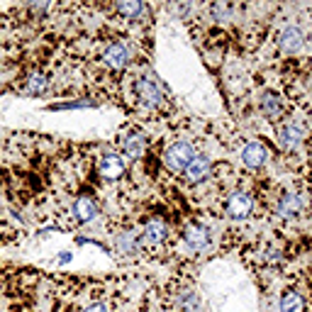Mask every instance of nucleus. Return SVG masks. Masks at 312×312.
<instances>
[{"mask_svg": "<svg viewBox=\"0 0 312 312\" xmlns=\"http://www.w3.org/2000/svg\"><path fill=\"white\" fill-rule=\"evenodd\" d=\"M193 156H195V149H193L188 142H176V144H171V146L166 149L164 164H166V169H169L171 173H183L186 166L193 161Z\"/></svg>", "mask_w": 312, "mask_h": 312, "instance_id": "nucleus-1", "label": "nucleus"}, {"mask_svg": "<svg viewBox=\"0 0 312 312\" xmlns=\"http://www.w3.org/2000/svg\"><path fill=\"white\" fill-rule=\"evenodd\" d=\"M134 95H137V100L142 103V105H146V108H161L164 105V90L151 81V78H137V83H134Z\"/></svg>", "mask_w": 312, "mask_h": 312, "instance_id": "nucleus-2", "label": "nucleus"}, {"mask_svg": "<svg viewBox=\"0 0 312 312\" xmlns=\"http://www.w3.org/2000/svg\"><path fill=\"white\" fill-rule=\"evenodd\" d=\"M251 212H254V198L249 193L237 190V193L229 195V200H227V215L232 220H247Z\"/></svg>", "mask_w": 312, "mask_h": 312, "instance_id": "nucleus-3", "label": "nucleus"}, {"mask_svg": "<svg viewBox=\"0 0 312 312\" xmlns=\"http://www.w3.org/2000/svg\"><path fill=\"white\" fill-rule=\"evenodd\" d=\"M98 171H100L103 178L117 181V178H122V173H125V159H122L120 154H115V151H108V154L100 156Z\"/></svg>", "mask_w": 312, "mask_h": 312, "instance_id": "nucleus-4", "label": "nucleus"}, {"mask_svg": "<svg viewBox=\"0 0 312 312\" xmlns=\"http://www.w3.org/2000/svg\"><path fill=\"white\" fill-rule=\"evenodd\" d=\"M71 215H73V222H76V225H88V222H93V220L98 217V202H95L93 198L83 195V198H78V200L73 202Z\"/></svg>", "mask_w": 312, "mask_h": 312, "instance_id": "nucleus-5", "label": "nucleus"}, {"mask_svg": "<svg viewBox=\"0 0 312 312\" xmlns=\"http://www.w3.org/2000/svg\"><path fill=\"white\" fill-rule=\"evenodd\" d=\"M305 139V127L300 122H285L278 129V144L283 149H298Z\"/></svg>", "mask_w": 312, "mask_h": 312, "instance_id": "nucleus-6", "label": "nucleus"}, {"mask_svg": "<svg viewBox=\"0 0 312 312\" xmlns=\"http://www.w3.org/2000/svg\"><path fill=\"white\" fill-rule=\"evenodd\" d=\"M210 229L202 227V225H188L183 229V242L188 244V249L193 251H202L210 247Z\"/></svg>", "mask_w": 312, "mask_h": 312, "instance_id": "nucleus-7", "label": "nucleus"}, {"mask_svg": "<svg viewBox=\"0 0 312 312\" xmlns=\"http://www.w3.org/2000/svg\"><path fill=\"white\" fill-rule=\"evenodd\" d=\"M100 59L105 66H110V68H125L127 61H129V52H127V47L122 42H110L105 49H103V54H100Z\"/></svg>", "mask_w": 312, "mask_h": 312, "instance_id": "nucleus-8", "label": "nucleus"}, {"mask_svg": "<svg viewBox=\"0 0 312 312\" xmlns=\"http://www.w3.org/2000/svg\"><path fill=\"white\" fill-rule=\"evenodd\" d=\"M210 171H212L210 159H207V156H202V154H195V156H193V161L186 166L183 176H186L190 183H202V181L210 176Z\"/></svg>", "mask_w": 312, "mask_h": 312, "instance_id": "nucleus-9", "label": "nucleus"}, {"mask_svg": "<svg viewBox=\"0 0 312 312\" xmlns=\"http://www.w3.org/2000/svg\"><path fill=\"white\" fill-rule=\"evenodd\" d=\"M278 44H281V49H283L285 54H295V52L303 49V44H305V34H303L300 27L290 25V27H285V29L281 32Z\"/></svg>", "mask_w": 312, "mask_h": 312, "instance_id": "nucleus-10", "label": "nucleus"}, {"mask_svg": "<svg viewBox=\"0 0 312 312\" xmlns=\"http://www.w3.org/2000/svg\"><path fill=\"white\" fill-rule=\"evenodd\" d=\"M242 161L249 166V169H261V166H266V161H268V151H266V146L261 144V142H249L244 149H242Z\"/></svg>", "mask_w": 312, "mask_h": 312, "instance_id": "nucleus-11", "label": "nucleus"}, {"mask_svg": "<svg viewBox=\"0 0 312 312\" xmlns=\"http://www.w3.org/2000/svg\"><path fill=\"white\" fill-rule=\"evenodd\" d=\"M166 237H169V227H166V222H164V220H149V222L144 225L142 239H144L146 244L159 247V244H164V242H166Z\"/></svg>", "mask_w": 312, "mask_h": 312, "instance_id": "nucleus-12", "label": "nucleus"}, {"mask_svg": "<svg viewBox=\"0 0 312 312\" xmlns=\"http://www.w3.org/2000/svg\"><path fill=\"white\" fill-rule=\"evenodd\" d=\"M300 210H303V200H300L298 195H293V193L281 195V198H278V202H276V215H281V217H285V220L298 217V215H300Z\"/></svg>", "mask_w": 312, "mask_h": 312, "instance_id": "nucleus-13", "label": "nucleus"}, {"mask_svg": "<svg viewBox=\"0 0 312 312\" xmlns=\"http://www.w3.org/2000/svg\"><path fill=\"white\" fill-rule=\"evenodd\" d=\"M146 149V142L139 132H129L125 139H122V154L129 156V159H139Z\"/></svg>", "mask_w": 312, "mask_h": 312, "instance_id": "nucleus-14", "label": "nucleus"}, {"mask_svg": "<svg viewBox=\"0 0 312 312\" xmlns=\"http://www.w3.org/2000/svg\"><path fill=\"white\" fill-rule=\"evenodd\" d=\"M261 113H263L268 120H281V115H283V103H281V98L273 95V93H263V95H261Z\"/></svg>", "mask_w": 312, "mask_h": 312, "instance_id": "nucleus-15", "label": "nucleus"}, {"mask_svg": "<svg viewBox=\"0 0 312 312\" xmlns=\"http://www.w3.org/2000/svg\"><path fill=\"white\" fill-rule=\"evenodd\" d=\"M303 310H305V303H303L300 293L285 290L281 295V312H303Z\"/></svg>", "mask_w": 312, "mask_h": 312, "instance_id": "nucleus-16", "label": "nucleus"}, {"mask_svg": "<svg viewBox=\"0 0 312 312\" xmlns=\"http://www.w3.org/2000/svg\"><path fill=\"white\" fill-rule=\"evenodd\" d=\"M47 85H49V81H47L42 73H32V76L27 78V83H25V93H27V95H42V93L47 90Z\"/></svg>", "mask_w": 312, "mask_h": 312, "instance_id": "nucleus-17", "label": "nucleus"}, {"mask_svg": "<svg viewBox=\"0 0 312 312\" xmlns=\"http://www.w3.org/2000/svg\"><path fill=\"white\" fill-rule=\"evenodd\" d=\"M144 10H146L144 2H120V5H117V12H120L122 17H127V20H137Z\"/></svg>", "mask_w": 312, "mask_h": 312, "instance_id": "nucleus-18", "label": "nucleus"}, {"mask_svg": "<svg viewBox=\"0 0 312 312\" xmlns=\"http://www.w3.org/2000/svg\"><path fill=\"white\" fill-rule=\"evenodd\" d=\"M117 247H120V251H125V254H134V251H137V247H139V237H137L134 232L120 234V239H117Z\"/></svg>", "mask_w": 312, "mask_h": 312, "instance_id": "nucleus-19", "label": "nucleus"}, {"mask_svg": "<svg viewBox=\"0 0 312 312\" xmlns=\"http://www.w3.org/2000/svg\"><path fill=\"white\" fill-rule=\"evenodd\" d=\"M178 305L188 312L198 310V293L195 290H181L178 293Z\"/></svg>", "mask_w": 312, "mask_h": 312, "instance_id": "nucleus-20", "label": "nucleus"}, {"mask_svg": "<svg viewBox=\"0 0 312 312\" xmlns=\"http://www.w3.org/2000/svg\"><path fill=\"white\" fill-rule=\"evenodd\" d=\"M95 103L93 100H71V103H59V105H52L49 110H76V108H93Z\"/></svg>", "mask_w": 312, "mask_h": 312, "instance_id": "nucleus-21", "label": "nucleus"}, {"mask_svg": "<svg viewBox=\"0 0 312 312\" xmlns=\"http://www.w3.org/2000/svg\"><path fill=\"white\" fill-rule=\"evenodd\" d=\"M229 10H232L229 5H215V7H212V15L220 17V20H227V17H229Z\"/></svg>", "mask_w": 312, "mask_h": 312, "instance_id": "nucleus-22", "label": "nucleus"}, {"mask_svg": "<svg viewBox=\"0 0 312 312\" xmlns=\"http://www.w3.org/2000/svg\"><path fill=\"white\" fill-rule=\"evenodd\" d=\"M85 312H108V308H105V305H100V303H95V305L85 308Z\"/></svg>", "mask_w": 312, "mask_h": 312, "instance_id": "nucleus-23", "label": "nucleus"}]
</instances>
